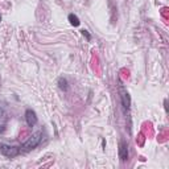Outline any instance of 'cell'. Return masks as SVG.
Segmentation results:
<instances>
[{
  "label": "cell",
  "mask_w": 169,
  "mask_h": 169,
  "mask_svg": "<svg viewBox=\"0 0 169 169\" xmlns=\"http://www.w3.org/2000/svg\"><path fill=\"white\" fill-rule=\"evenodd\" d=\"M41 141H42V131H38V132H36V134L32 135L31 138L21 145V149L25 151V152L32 151V149L37 148V147L41 144Z\"/></svg>",
  "instance_id": "obj_1"
},
{
  "label": "cell",
  "mask_w": 169,
  "mask_h": 169,
  "mask_svg": "<svg viewBox=\"0 0 169 169\" xmlns=\"http://www.w3.org/2000/svg\"><path fill=\"white\" fill-rule=\"evenodd\" d=\"M21 152H23L21 147L8 145V144H0V153H2L3 156L8 157V159H13V157H17Z\"/></svg>",
  "instance_id": "obj_2"
},
{
  "label": "cell",
  "mask_w": 169,
  "mask_h": 169,
  "mask_svg": "<svg viewBox=\"0 0 169 169\" xmlns=\"http://www.w3.org/2000/svg\"><path fill=\"white\" fill-rule=\"evenodd\" d=\"M119 95H120V103H122V107H123V111L127 114L129 109H131V96H129L128 91L123 86L119 87Z\"/></svg>",
  "instance_id": "obj_3"
},
{
  "label": "cell",
  "mask_w": 169,
  "mask_h": 169,
  "mask_svg": "<svg viewBox=\"0 0 169 169\" xmlns=\"http://www.w3.org/2000/svg\"><path fill=\"white\" fill-rule=\"evenodd\" d=\"M24 118H25V122H27L28 127H34L36 124H37L38 122V118L37 115H36V112L32 109H28L25 110V114H24Z\"/></svg>",
  "instance_id": "obj_4"
},
{
  "label": "cell",
  "mask_w": 169,
  "mask_h": 169,
  "mask_svg": "<svg viewBox=\"0 0 169 169\" xmlns=\"http://www.w3.org/2000/svg\"><path fill=\"white\" fill-rule=\"evenodd\" d=\"M128 144L125 140H120L119 141V159L122 163H125V161H128Z\"/></svg>",
  "instance_id": "obj_5"
},
{
  "label": "cell",
  "mask_w": 169,
  "mask_h": 169,
  "mask_svg": "<svg viewBox=\"0 0 169 169\" xmlns=\"http://www.w3.org/2000/svg\"><path fill=\"white\" fill-rule=\"evenodd\" d=\"M57 86H58V89L61 91H63V93L69 91V81L65 77H60L58 80H57Z\"/></svg>",
  "instance_id": "obj_6"
},
{
  "label": "cell",
  "mask_w": 169,
  "mask_h": 169,
  "mask_svg": "<svg viewBox=\"0 0 169 169\" xmlns=\"http://www.w3.org/2000/svg\"><path fill=\"white\" fill-rule=\"evenodd\" d=\"M7 129V116L4 109L0 107V134H4Z\"/></svg>",
  "instance_id": "obj_7"
},
{
  "label": "cell",
  "mask_w": 169,
  "mask_h": 169,
  "mask_svg": "<svg viewBox=\"0 0 169 169\" xmlns=\"http://www.w3.org/2000/svg\"><path fill=\"white\" fill-rule=\"evenodd\" d=\"M67 20H69V23L73 25V27H80V24H81L80 17L77 15H74V13H70V15L67 16Z\"/></svg>",
  "instance_id": "obj_8"
},
{
  "label": "cell",
  "mask_w": 169,
  "mask_h": 169,
  "mask_svg": "<svg viewBox=\"0 0 169 169\" xmlns=\"http://www.w3.org/2000/svg\"><path fill=\"white\" fill-rule=\"evenodd\" d=\"M81 33H82V36H83V37H86V40H87L89 42L91 41V34L89 33V31H86V29H82V31H81Z\"/></svg>",
  "instance_id": "obj_9"
},
{
  "label": "cell",
  "mask_w": 169,
  "mask_h": 169,
  "mask_svg": "<svg viewBox=\"0 0 169 169\" xmlns=\"http://www.w3.org/2000/svg\"><path fill=\"white\" fill-rule=\"evenodd\" d=\"M167 103H168V100H167V99H164V109H165V111L168 112V106H167Z\"/></svg>",
  "instance_id": "obj_10"
},
{
  "label": "cell",
  "mask_w": 169,
  "mask_h": 169,
  "mask_svg": "<svg viewBox=\"0 0 169 169\" xmlns=\"http://www.w3.org/2000/svg\"><path fill=\"white\" fill-rule=\"evenodd\" d=\"M102 147H103V149H105V148H106V140H105V139H103V140H102Z\"/></svg>",
  "instance_id": "obj_11"
},
{
  "label": "cell",
  "mask_w": 169,
  "mask_h": 169,
  "mask_svg": "<svg viewBox=\"0 0 169 169\" xmlns=\"http://www.w3.org/2000/svg\"><path fill=\"white\" fill-rule=\"evenodd\" d=\"M0 20H2V16H0Z\"/></svg>",
  "instance_id": "obj_12"
}]
</instances>
